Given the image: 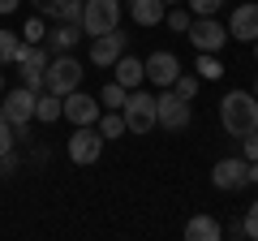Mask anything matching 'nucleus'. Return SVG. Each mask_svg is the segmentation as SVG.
I'll use <instances>...</instances> for the list:
<instances>
[{"instance_id":"4be33fe9","label":"nucleus","mask_w":258,"mask_h":241,"mask_svg":"<svg viewBox=\"0 0 258 241\" xmlns=\"http://www.w3.org/2000/svg\"><path fill=\"white\" fill-rule=\"evenodd\" d=\"M198 78H207V82H220L224 78V65L215 61V52H198Z\"/></svg>"},{"instance_id":"c9c22d12","label":"nucleus","mask_w":258,"mask_h":241,"mask_svg":"<svg viewBox=\"0 0 258 241\" xmlns=\"http://www.w3.org/2000/svg\"><path fill=\"white\" fill-rule=\"evenodd\" d=\"M0 69H5V65H0ZM0 95H5V74H0Z\"/></svg>"},{"instance_id":"1a4fd4ad","label":"nucleus","mask_w":258,"mask_h":241,"mask_svg":"<svg viewBox=\"0 0 258 241\" xmlns=\"http://www.w3.org/2000/svg\"><path fill=\"white\" fill-rule=\"evenodd\" d=\"M211 186L224 190V194H237V190L249 186V159H220V164L211 168Z\"/></svg>"},{"instance_id":"f704fd0d","label":"nucleus","mask_w":258,"mask_h":241,"mask_svg":"<svg viewBox=\"0 0 258 241\" xmlns=\"http://www.w3.org/2000/svg\"><path fill=\"white\" fill-rule=\"evenodd\" d=\"M249 186H258V159L249 164Z\"/></svg>"},{"instance_id":"c85d7f7f","label":"nucleus","mask_w":258,"mask_h":241,"mask_svg":"<svg viewBox=\"0 0 258 241\" xmlns=\"http://www.w3.org/2000/svg\"><path fill=\"white\" fill-rule=\"evenodd\" d=\"M13 142H18V130H13L9 120H0V155H5V151H13Z\"/></svg>"},{"instance_id":"6e6552de","label":"nucleus","mask_w":258,"mask_h":241,"mask_svg":"<svg viewBox=\"0 0 258 241\" xmlns=\"http://www.w3.org/2000/svg\"><path fill=\"white\" fill-rule=\"evenodd\" d=\"M185 35H189L194 52H220V47L228 43V26H224L220 18H194Z\"/></svg>"},{"instance_id":"2eb2a0df","label":"nucleus","mask_w":258,"mask_h":241,"mask_svg":"<svg viewBox=\"0 0 258 241\" xmlns=\"http://www.w3.org/2000/svg\"><path fill=\"white\" fill-rule=\"evenodd\" d=\"M82 35H86V30L78 26V22H56V26L47 30V39H43V43L52 47V52H74V43H78Z\"/></svg>"},{"instance_id":"f257e3e1","label":"nucleus","mask_w":258,"mask_h":241,"mask_svg":"<svg viewBox=\"0 0 258 241\" xmlns=\"http://www.w3.org/2000/svg\"><path fill=\"white\" fill-rule=\"evenodd\" d=\"M220 125L232 138H245L249 130H258V99L254 91H228L220 99Z\"/></svg>"},{"instance_id":"b1692460","label":"nucleus","mask_w":258,"mask_h":241,"mask_svg":"<svg viewBox=\"0 0 258 241\" xmlns=\"http://www.w3.org/2000/svg\"><path fill=\"white\" fill-rule=\"evenodd\" d=\"M164 22H168V30L185 35V30H189V22H194V13L185 9V5H176V9H168V13H164Z\"/></svg>"},{"instance_id":"aec40b11","label":"nucleus","mask_w":258,"mask_h":241,"mask_svg":"<svg viewBox=\"0 0 258 241\" xmlns=\"http://www.w3.org/2000/svg\"><path fill=\"white\" fill-rule=\"evenodd\" d=\"M95 125H99V134H103L108 142H112V138H120V134H129V130H125V116H120V112H112V108H108V112H99V120H95Z\"/></svg>"},{"instance_id":"dca6fc26","label":"nucleus","mask_w":258,"mask_h":241,"mask_svg":"<svg viewBox=\"0 0 258 241\" xmlns=\"http://www.w3.org/2000/svg\"><path fill=\"white\" fill-rule=\"evenodd\" d=\"M47 61H52V56H47L43 43H18V61H13V65H18L22 74H43Z\"/></svg>"},{"instance_id":"5701e85b","label":"nucleus","mask_w":258,"mask_h":241,"mask_svg":"<svg viewBox=\"0 0 258 241\" xmlns=\"http://www.w3.org/2000/svg\"><path fill=\"white\" fill-rule=\"evenodd\" d=\"M82 5L86 0H56V18L52 22H78L82 26Z\"/></svg>"},{"instance_id":"423d86ee","label":"nucleus","mask_w":258,"mask_h":241,"mask_svg":"<svg viewBox=\"0 0 258 241\" xmlns=\"http://www.w3.org/2000/svg\"><path fill=\"white\" fill-rule=\"evenodd\" d=\"M120 5H125V0H86L82 5V30L91 39L116 30L120 26Z\"/></svg>"},{"instance_id":"9b49d317","label":"nucleus","mask_w":258,"mask_h":241,"mask_svg":"<svg viewBox=\"0 0 258 241\" xmlns=\"http://www.w3.org/2000/svg\"><path fill=\"white\" fill-rule=\"evenodd\" d=\"M99 112H103V103L95 99V95H86L82 86L64 95V120H74V125H95Z\"/></svg>"},{"instance_id":"6ab92c4d","label":"nucleus","mask_w":258,"mask_h":241,"mask_svg":"<svg viewBox=\"0 0 258 241\" xmlns=\"http://www.w3.org/2000/svg\"><path fill=\"white\" fill-rule=\"evenodd\" d=\"M60 116H64V99H60V95H52V91H43V95H39V103H35V120L52 125V120H60Z\"/></svg>"},{"instance_id":"ea45409f","label":"nucleus","mask_w":258,"mask_h":241,"mask_svg":"<svg viewBox=\"0 0 258 241\" xmlns=\"http://www.w3.org/2000/svg\"><path fill=\"white\" fill-rule=\"evenodd\" d=\"M254 56H258V39H254Z\"/></svg>"},{"instance_id":"a19ab883","label":"nucleus","mask_w":258,"mask_h":241,"mask_svg":"<svg viewBox=\"0 0 258 241\" xmlns=\"http://www.w3.org/2000/svg\"><path fill=\"white\" fill-rule=\"evenodd\" d=\"M125 5H138V0H125Z\"/></svg>"},{"instance_id":"a211bd4d","label":"nucleus","mask_w":258,"mask_h":241,"mask_svg":"<svg viewBox=\"0 0 258 241\" xmlns=\"http://www.w3.org/2000/svg\"><path fill=\"white\" fill-rule=\"evenodd\" d=\"M164 0H138V5H129V18L138 22V26H159L164 22Z\"/></svg>"},{"instance_id":"393cba45","label":"nucleus","mask_w":258,"mask_h":241,"mask_svg":"<svg viewBox=\"0 0 258 241\" xmlns=\"http://www.w3.org/2000/svg\"><path fill=\"white\" fill-rule=\"evenodd\" d=\"M18 43L22 39L13 35V30H0V65H13V61H18Z\"/></svg>"},{"instance_id":"bb28decb","label":"nucleus","mask_w":258,"mask_h":241,"mask_svg":"<svg viewBox=\"0 0 258 241\" xmlns=\"http://www.w3.org/2000/svg\"><path fill=\"white\" fill-rule=\"evenodd\" d=\"M22 39H26V43H43V39H47L43 18H26V30H22Z\"/></svg>"},{"instance_id":"412c9836","label":"nucleus","mask_w":258,"mask_h":241,"mask_svg":"<svg viewBox=\"0 0 258 241\" xmlns=\"http://www.w3.org/2000/svg\"><path fill=\"white\" fill-rule=\"evenodd\" d=\"M125 99H129V91L116 82V78H112V82L99 91V103H103V108H112V112H120V108H125Z\"/></svg>"},{"instance_id":"4468645a","label":"nucleus","mask_w":258,"mask_h":241,"mask_svg":"<svg viewBox=\"0 0 258 241\" xmlns=\"http://www.w3.org/2000/svg\"><path fill=\"white\" fill-rule=\"evenodd\" d=\"M112 74H116V82L125 86V91H138V86L147 82V61H138V56H120L116 65H112Z\"/></svg>"},{"instance_id":"473e14b6","label":"nucleus","mask_w":258,"mask_h":241,"mask_svg":"<svg viewBox=\"0 0 258 241\" xmlns=\"http://www.w3.org/2000/svg\"><path fill=\"white\" fill-rule=\"evenodd\" d=\"M30 5H35L43 18H56V0H30Z\"/></svg>"},{"instance_id":"58836bf2","label":"nucleus","mask_w":258,"mask_h":241,"mask_svg":"<svg viewBox=\"0 0 258 241\" xmlns=\"http://www.w3.org/2000/svg\"><path fill=\"white\" fill-rule=\"evenodd\" d=\"M254 99H258V82H254Z\"/></svg>"},{"instance_id":"7ed1b4c3","label":"nucleus","mask_w":258,"mask_h":241,"mask_svg":"<svg viewBox=\"0 0 258 241\" xmlns=\"http://www.w3.org/2000/svg\"><path fill=\"white\" fill-rule=\"evenodd\" d=\"M120 116H125V130H129V134H151V130L159 125V116H155V95L142 91V86H138V91H129Z\"/></svg>"},{"instance_id":"0eeeda50","label":"nucleus","mask_w":258,"mask_h":241,"mask_svg":"<svg viewBox=\"0 0 258 241\" xmlns=\"http://www.w3.org/2000/svg\"><path fill=\"white\" fill-rule=\"evenodd\" d=\"M155 116H159L164 130H185L194 120V108H189V99H181V95L172 91V86H164V91L155 95Z\"/></svg>"},{"instance_id":"a878e982","label":"nucleus","mask_w":258,"mask_h":241,"mask_svg":"<svg viewBox=\"0 0 258 241\" xmlns=\"http://www.w3.org/2000/svg\"><path fill=\"white\" fill-rule=\"evenodd\" d=\"M185 9H189L194 18H215V13L224 9V0H185Z\"/></svg>"},{"instance_id":"e433bc0d","label":"nucleus","mask_w":258,"mask_h":241,"mask_svg":"<svg viewBox=\"0 0 258 241\" xmlns=\"http://www.w3.org/2000/svg\"><path fill=\"white\" fill-rule=\"evenodd\" d=\"M164 5H185V0H164Z\"/></svg>"},{"instance_id":"f3484780","label":"nucleus","mask_w":258,"mask_h":241,"mask_svg":"<svg viewBox=\"0 0 258 241\" xmlns=\"http://www.w3.org/2000/svg\"><path fill=\"white\" fill-rule=\"evenodd\" d=\"M185 237H189V241H220L224 237V224L211 220V215H194V220L185 224Z\"/></svg>"},{"instance_id":"2f4dec72","label":"nucleus","mask_w":258,"mask_h":241,"mask_svg":"<svg viewBox=\"0 0 258 241\" xmlns=\"http://www.w3.org/2000/svg\"><path fill=\"white\" fill-rule=\"evenodd\" d=\"M245 237L258 241V203H249V211H245Z\"/></svg>"},{"instance_id":"f8f14e48","label":"nucleus","mask_w":258,"mask_h":241,"mask_svg":"<svg viewBox=\"0 0 258 241\" xmlns=\"http://www.w3.org/2000/svg\"><path fill=\"white\" fill-rule=\"evenodd\" d=\"M228 39L232 43H254L258 39V5H237V9H232Z\"/></svg>"},{"instance_id":"20e7f679","label":"nucleus","mask_w":258,"mask_h":241,"mask_svg":"<svg viewBox=\"0 0 258 241\" xmlns=\"http://www.w3.org/2000/svg\"><path fill=\"white\" fill-rule=\"evenodd\" d=\"M5 120H9L13 130H18V138H30V120H35V103H39V95L30 91V86H13V91H5Z\"/></svg>"},{"instance_id":"9d476101","label":"nucleus","mask_w":258,"mask_h":241,"mask_svg":"<svg viewBox=\"0 0 258 241\" xmlns=\"http://www.w3.org/2000/svg\"><path fill=\"white\" fill-rule=\"evenodd\" d=\"M125 43H129V39H125V30H120V26L108 30V35H95L91 39V65L95 69H112L120 56H125Z\"/></svg>"},{"instance_id":"72a5a7b5","label":"nucleus","mask_w":258,"mask_h":241,"mask_svg":"<svg viewBox=\"0 0 258 241\" xmlns=\"http://www.w3.org/2000/svg\"><path fill=\"white\" fill-rule=\"evenodd\" d=\"M18 5H22V0H0V13H13Z\"/></svg>"},{"instance_id":"f03ea898","label":"nucleus","mask_w":258,"mask_h":241,"mask_svg":"<svg viewBox=\"0 0 258 241\" xmlns=\"http://www.w3.org/2000/svg\"><path fill=\"white\" fill-rule=\"evenodd\" d=\"M82 86V61L78 56H69V52H56L52 61H47V69H43V91H52V95H69V91H78Z\"/></svg>"},{"instance_id":"c756f323","label":"nucleus","mask_w":258,"mask_h":241,"mask_svg":"<svg viewBox=\"0 0 258 241\" xmlns=\"http://www.w3.org/2000/svg\"><path fill=\"white\" fill-rule=\"evenodd\" d=\"M241 155H245L249 164L258 159V130H249V134H245V142H241Z\"/></svg>"},{"instance_id":"4c0bfd02","label":"nucleus","mask_w":258,"mask_h":241,"mask_svg":"<svg viewBox=\"0 0 258 241\" xmlns=\"http://www.w3.org/2000/svg\"><path fill=\"white\" fill-rule=\"evenodd\" d=\"M0 120H5V103H0Z\"/></svg>"},{"instance_id":"7c9ffc66","label":"nucleus","mask_w":258,"mask_h":241,"mask_svg":"<svg viewBox=\"0 0 258 241\" xmlns=\"http://www.w3.org/2000/svg\"><path fill=\"white\" fill-rule=\"evenodd\" d=\"M18 172V155H13V151H5V155H0V181H5V176H13Z\"/></svg>"},{"instance_id":"39448f33","label":"nucleus","mask_w":258,"mask_h":241,"mask_svg":"<svg viewBox=\"0 0 258 241\" xmlns=\"http://www.w3.org/2000/svg\"><path fill=\"white\" fill-rule=\"evenodd\" d=\"M103 134H99V125H74V134H69V142H64V151H69V159L74 164H99V155H103Z\"/></svg>"},{"instance_id":"ddd939ff","label":"nucleus","mask_w":258,"mask_h":241,"mask_svg":"<svg viewBox=\"0 0 258 241\" xmlns=\"http://www.w3.org/2000/svg\"><path fill=\"white\" fill-rule=\"evenodd\" d=\"M176 78H181V61H176L172 52H151L147 56V82H155L159 91H164V86H172Z\"/></svg>"},{"instance_id":"cd10ccee","label":"nucleus","mask_w":258,"mask_h":241,"mask_svg":"<svg viewBox=\"0 0 258 241\" xmlns=\"http://www.w3.org/2000/svg\"><path fill=\"white\" fill-rule=\"evenodd\" d=\"M172 91L181 95V99H189V103H194V95H198V78H194V74H181V78L172 82Z\"/></svg>"}]
</instances>
